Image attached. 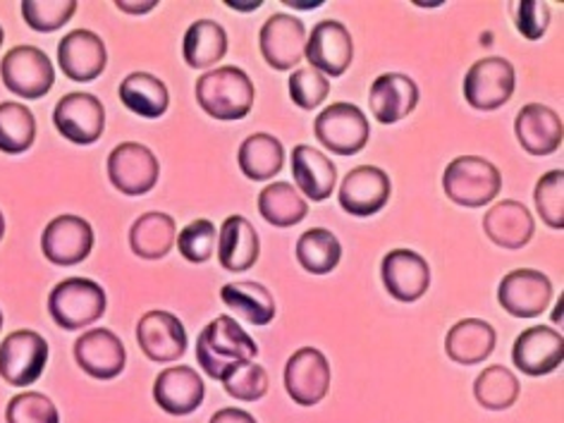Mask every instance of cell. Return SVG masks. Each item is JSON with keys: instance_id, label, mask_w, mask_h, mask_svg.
<instances>
[{"instance_id": "4316f807", "label": "cell", "mask_w": 564, "mask_h": 423, "mask_svg": "<svg viewBox=\"0 0 564 423\" xmlns=\"http://www.w3.org/2000/svg\"><path fill=\"white\" fill-rule=\"evenodd\" d=\"M259 235L242 216H230L218 232V261L230 273H242L259 261Z\"/></svg>"}, {"instance_id": "52a82bcc", "label": "cell", "mask_w": 564, "mask_h": 423, "mask_svg": "<svg viewBox=\"0 0 564 423\" xmlns=\"http://www.w3.org/2000/svg\"><path fill=\"white\" fill-rule=\"evenodd\" d=\"M314 132L321 144L337 156H355L369 144L371 127L359 106L333 104L316 118Z\"/></svg>"}, {"instance_id": "83f0119b", "label": "cell", "mask_w": 564, "mask_h": 423, "mask_svg": "<svg viewBox=\"0 0 564 423\" xmlns=\"http://www.w3.org/2000/svg\"><path fill=\"white\" fill-rule=\"evenodd\" d=\"M496 328L481 318H464L449 328L445 337L447 357L462 366H476L496 349Z\"/></svg>"}, {"instance_id": "b9f144b4", "label": "cell", "mask_w": 564, "mask_h": 423, "mask_svg": "<svg viewBox=\"0 0 564 423\" xmlns=\"http://www.w3.org/2000/svg\"><path fill=\"white\" fill-rule=\"evenodd\" d=\"M535 208H539L545 225L555 230L564 228V173L550 171L535 185Z\"/></svg>"}, {"instance_id": "1f68e13d", "label": "cell", "mask_w": 564, "mask_h": 423, "mask_svg": "<svg viewBox=\"0 0 564 423\" xmlns=\"http://www.w3.org/2000/svg\"><path fill=\"white\" fill-rule=\"evenodd\" d=\"M282 161H285V149H282L280 139L273 134H251L242 141L237 153V163L239 171L245 173V177L253 182H263L271 180L280 173Z\"/></svg>"}, {"instance_id": "277c9868", "label": "cell", "mask_w": 564, "mask_h": 423, "mask_svg": "<svg viewBox=\"0 0 564 423\" xmlns=\"http://www.w3.org/2000/svg\"><path fill=\"white\" fill-rule=\"evenodd\" d=\"M443 189L449 202L478 208L500 194L502 177L498 167L481 156H459L445 167Z\"/></svg>"}, {"instance_id": "8fae6325", "label": "cell", "mask_w": 564, "mask_h": 423, "mask_svg": "<svg viewBox=\"0 0 564 423\" xmlns=\"http://www.w3.org/2000/svg\"><path fill=\"white\" fill-rule=\"evenodd\" d=\"M553 300V282L533 268H519L507 273L498 288V302L514 318L541 316Z\"/></svg>"}, {"instance_id": "484cf974", "label": "cell", "mask_w": 564, "mask_h": 423, "mask_svg": "<svg viewBox=\"0 0 564 423\" xmlns=\"http://www.w3.org/2000/svg\"><path fill=\"white\" fill-rule=\"evenodd\" d=\"M292 177L304 196L312 202H326L335 189L337 167L314 147L300 144L292 151Z\"/></svg>"}, {"instance_id": "7402d4cb", "label": "cell", "mask_w": 564, "mask_h": 423, "mask_svg": "<svg viewBox=\"0 0 564 423\" xmlns=\"http://www.w3.org/2000/svg\"><path fill=\"white\" fill-rule=\"evenodd\" d=\"M206 398V388L202 376L192 366H175L159 373L153 383V400L165 414L187 416L202 406Z\"/></svg>"}, {"instance_id": "d590c367", "label": "cell", "mask_w": 564, "mask_h": 423, "mask_svg": "<svg viewBox=\"0 0 564 423\" xmlns=\"http://www.w3.org/2000/svg\"><path fill=\"white\" fill-rule=\"evenodd\" d=\"M36 137L34 112L24 104L6 101L0 104V151L8 156H18L32 149Z\"/></svg>"}, {"instance_id": "d6986e66", "label": "cell", "mask_w": 564, "mask_h": 423, "mask_svg": "<svg viewBox=\"0 0 564 423\" xmlns=\"http://www.w3.org/2000/svg\"><path fill=\"white\" fill-rule=\"evenodd\" d=\"M75 361L87 376L98 380H112L124 371L127 351L116 333L96 328L82 333V337L75 343Z\"/></svg>"}, {"instance_id": "f6af8a7d", "label": "cell", "mask_w": 564, "mask_h": 423, "mask_svg": "<svg viewBox=\"0 0 564 423\" xmlns=\"http://www.w3.org/2000/svg\"><path fill=\"white\" fill-rule=\"evenodd\" d=\"M210 423H257V419H253L249 412H245V409H220V412L214 414V419H210Z\"/></svg>"}, {"instance_id": "4fadbf2b", "label": "cell", "mask_w": 564, "mask_h": 423, "mask_svg": "<svg viewBox=\"0 0 564 423\" xmlns=\"http://www.w3.org/2000/svg\"><path fill=\"white\" fill-rule=\"evenodd\" d=\"M304 55L321 75L340 77L349 69L351 58H355V44H351V34L345 24L323 20L314 26L312 36L306 39Z\"/></svg>"}, {"instance_id": "c3c4849f", "label": "cell", "mask_w": 564, "mask_h": 423, "mask_svg": "<svg viewBox=\"0 0 564 423\" xmlns=\"http://www.w3.org/2000/svg\"><path fill=\"white\" fill-rule=\"evenodd\" d=\"M292 8H300V10H314V8H318L321 3H290Z\"/></svg>"}, {"instance_id": "2e32d148", "label": "cell", "mask_w": 564, "mask_h": 423, "mask_svg": "<svg viewBox=\"0 0 564 423\" xmlns=\"http://www.w3.org/2000/svg\"><path fill=\"white\" fill-rule=\"evenodd\" d=\"M261 53L265 63L285 73V69L297 67L304 58L306 48V30L304 22L278 12V15L268 18L261 26Z\"/></svg>"}, {"instance_id": "9a60e30c", "label": "cell", "mask_w": 564, "mask_h": 423, "mask_svg": "<svg viewBox=\"0 0 564 423\" xmlns=\"http://www.w3.org/2000/svg\"><path fill=\"white\" fill-rule=\"evenodd\" d=\"M44 257L55 265H77L89 257L94 249L91 225L79 216L53 218L44 235H41Z\"/></svg>"}, {"instance_id": "f907efd6", "label": "cell", "mask_w": 564, "mask_h": 423, "mask_svg": "<svg viewBox=\"0 0 564 423\" xmlns=\"http://www.w3.org/2000/svg\"><path fill=\"white\" fill-rule=\"evenodd\" d=\"M3 235H6V218L0 214V239H3Z\"/></svg>"}, {"instance_id": "f35d334b", "label": "cell", "mask_w": 564, "mask_h": 423, "mask_svg": "<svg viewBox=\"0 0 564 423\" xmlns=\"http://www.w3.org/2000/svg\"><path fill=\"white\" fill-rule=\"evenodd\" d=\"M225 392L239 402H257L268 392V373L263 366L245 361L237 364L235 369L223 378Z\"/></svg>"}, {"instance_id": "e575fe53", "label": "cell", "mask_w": 564, "mask_h": 423, "mask_svg": "<svg viewBox=\"0 0 564 423\" xmlns=\"http://www.w3.org/2000/svg\"><path fill=\"white\" fill-rule=\"evenodd\" d=\"M340 257H343L340 239L326 228H312L300 237L297 261L308 273L326 275L335 271L337 263H340Z\"/></svg>"}, {"instance_id": "8d00e7d4", "label": "cell", "mask_w": 564, "mask_h": 423, "mask_svg": "<svg viewBox=\"0 0 564 423\" xmlns=\"http://www.w3.org/2000/svg\"><path fill=\"white\" fill-rule=\"evenodd\" d=\"M474 394L476 402L484 409H490V412H505V409H510L519 398V380L510 369H505L500 364L488 366V369L478 373L474 383Z\"/></svg>"}, {"instance_id": "f546056e", "label": "cell", "mask_w": 564, "mask_h": 423, "mask_svg": "<svg viewBox=\"0 0 564 423\" xmlns=\"http://www.w3.org/2000/svg\"><path fill=\"white\" fill-rule=\"evenodd\" d=\"M223 304L232 308L237 316H242L251 326H268L275 318V300L261 282L239 280L228 282L220 290Z\"/></svg>"}, {"instance_id": "9c48e42d", "label": "cell", "mask_w": 564, "mask_h": 423, "mask_svg": "<svg viewBox=\"0 0 564 423\" xmlns=\"http://www.w3.org/2000/svg\"><path fill=\"white\" fill-rule=\"evenodd\" d=\"M514 67L505 58H484L464 77V98L476 110H498L514 94Z\"/></svg>"}, {"instance_id": "d6a6232c", "label": "cell", "mask_w": 564, "mask_h": 423, "mask_svg": "<svg viewBox=\"0 0 564 423\" xmlns=\"http://www.w3.org/2000/svg\"><path fill=\"white\" fill-rule=\"evenodd\" d=\"M182 53H185L189 67L206 69L225 58V53H228V34L214 20H196L185 34Z\"/></svg>"}, {"instance_id": "7bdbcfd3", "label": "cell", "mask_w": 564, "mask_h": 423, "mask_svg": "<svg viewBox=\"0 0 564 423\" xmlns=\"http://www.w3.org/2000/svg\"><path fill=\"white\" fill-rule=\"evenodd\" d=\"M330 94V82L326 75H321L314 67L294 69L290 77V96L292 101L304 110H314Z\"/></svg>"}, {"instance_id": "f5cc1de1", "label": "cell", "mask_w": 564, "mask_h": 423, "mask_svg": "<svg viewBox=\"0 0 564 423\" xmlns=\"http://www.w3.org/2000/svg\"><path fill=\"white\" fill-rule=\"evenodd\" d=\"M0 328H3V312H0Z\"/></svg>"}, {"instance_id": "3957f363", "label": "cell", "mask_w": 564, "mask_h": 423, "mask_svg": "<svg viewBox=\"0 0 564 423\" xmlns=\"http://www.w3.org/2000/svg\"><path fill=\"white\" fill-rule=\"evenodd\" d=\"M48 312L63 330H84L106 314V292L96 280L67 278L53 288Z\"/></svg>"}, {"instance_id": "6da1fadb", "label": "cell", "mask_w": 564, "mask_h": 423, "mask_svg": "<svg viewBox=\"0 0 564 423\" xmlns=\"http://www.w3.org/2000/svg\"><path fill=\"white\" fill-rule=\"evenodd\" d=\"M257 355L259 345L230 316L210 321L196 340V361L214 380H223L237 364L253 361Z\"/></svg>"}, {"instance_id": "4dcf8cb0", "label": "cell", "mask_w": 564, "mask_h": 423, "mask_svg": "<svg viewBox=\"0 0 564 423\" xmlns=\"http://www.w3.org/2000/svg\"><path fill=\"white\" fill-rule=\"evenodd\" d=\"M120 101L139 118L156 120L167 110L171 94L165 84L151 73H132L120 84Z\"/></svg>"}, {"instance_id": "f1b7e54d", "label": "cell", "mask_w": 564, "mask_h": 423, "mask_svg": "<svg viewBox=\"0 0 564 423\" xmlns=\"http://www.w3.org/2000/svg\"><path fill=\"white\" fill-rule=\"evenodd\" d=\"M177 239V228L173 216L151 210V214L139 216L130 230V247L139 259L159 261L171 253Z\"/></svg>"}, {"instance_id": "603a6c76", "label": "cell", "mask_w": 564, "mask_h": 423, "mask_svg": "<svg viewBox=\"0 0 564 423\" xmlns=\"http://www.w3.org/2000/svg\"><path fill=\"white\" fill-rule=\"evenodd\" d=\"M514 132L521 149L531 156H550L562 147L564 127L557 112L543 104H529L519 110Z\"/></svg>"}, {"instance_id": "7dc6e473", "label": "cell", "mask_w": 564, "mask_h": 423, "mask_svg": "<svg viewBox=\"0 0 564 423\" xmlns=\"http://www.w3.org/2000/svg\"><path fill=\"white\" fill-rule=\"evenodd\" d=\"M232 10H259L261 3H228Z\"/></svg>"}, {"instance_id": "44dd1931", "label": "cell", "mask_w": 564, "mask_h": 423, "mask_svg": "<svg viewBox=\"0 0 564 423\" xmlns=\"http://www.w3.org/2000/svg\"><path fill=\"white\" fill-rule=\"evenodd\" d=\"M58 63L63 75L73 82H94L101 77L108 63L106 44L89 30H75L58 44Z\"/></svg>"}, {"instance_id": "74e56055", "label": "cell", "mask_w": 564, "mask_h": 423, "mask_svg": "<svg viewBox=\"0 0 564 423\" xmlns=\"http://www.w3.org/2000/svg\"><path fill=\"white\" fill-rule=\"evenodd\" d=\"M77 12V0H24L22 3V18L32 26L34 32H55L63 24L73 20Z\"/></svg>"}, {"instance_id": "816d5d0a", "label": "cell", "mask_w": 564, "mask_h": 423, "mask_svg": "<svg viewBox=\"0 0 564 423\" xmlns=\"http://www.w3.org/2000/svg\"><path fill=\"white\" fill-rule=\"evenodd\" d=\"M0 46H3V26H0Z\"/></svg>"}, {"instance_id": "bcb514c9", "label": "cell", "mask_w": 564, "mask_h": 423, "mask_svg": "<svg viewBox=\"0 0 564 423\" xmlns=\"http://www.w3.org/2000/svg\"><path fill=\"white\" fill-rule=\"evenodd\" d=\"M118 10L130 12V15H144V12H151L159 3L156 0H147V3H130V0H118Z\"/></svg>"}, {"instance_id": "7a4b0ae2", "label": "cell", "mask_w": 564, "mask_h": 423, "mask_svg": "<svg viewBox=\"0 0 564 423\" xmlns=\"http://www.w3.org/2000/svg\"><path fill=\"white\" fill-rule=\"evenodd\" d=\"M196 101L210 118L232 122L249 116L253 101H257V89L245 69L225 65L199 77Z\"/></svg>"}, {"instance_id": "30bf717a", "label": "cell", "mask_w": 564, "mask_h": 423, "mask_svg": "<svg viewBox=\"0 0 564 423\" xmlns=\"http://www.w3.org/2000/svg\"><path fill=\"white\" fill-rule=\"evenodd\" d=\"M53 122L67 141L89 147L106 130V108L94 94L75 91L63 96L53 110Z\"/></svg>"}, {"instance_id": "ab89813d", "label": "cell", "mask_w": 564, "mask_h": 423, "mask_svg": "<svg viewBox=\"0 0 564 423\" xmlns=\"http://www.w3.org/2000/svg\"><path fill=\"white\" fill-rule=\"evenodd\" d=\"M8 423H61L58 406L41 392H20L8 402Z\"/></svg>"}, {"instance_id": "ee69618b", "label": "cell", "mask_w": 564, "mask_h": 423, "mask_svg": "<svg viewBox=\"0 0 564 423\" xmlns=\"http://www.w3.org/2000/svg\"><path fill=\"white\" fill-rule=\"evenodd\" d=\"M550 24V8L539 0H521L517 6V30L529 41H539Z\"/></svg>"}, {"instance_id": "836d02e7", "label": "cell", "mask_w": 564, "mask_h": 423, "mask_svg": "<svg viewBox=\"0 0 564 423\" xmlns=\"http://www.w3.org/2000/svg\"><path fill=\"white\" fill-rule=\"evenodd\" d=\"M259 210L275 228H292L306 218L308 206L290 182H273L259 194Z\"/></svg>"}, {"instance_id": "cb8c5ba5", "label": "cell", "mask_w": 564, "mask_h": 423, "mask_svg": "<svg viewBox=\"0 0 564 423\" xmlns=\"http://www.w3.org/2000/svg\"><path fill=\"white\" fill-rule=\"evenodd\" d=\"M371 112L378 122L394 124L404 120L419 104V87L412 77L400 73L380 75L371 84Z\"/></svg>"}, {"instance_id": "ba28073f", "label": "cell", "mask_w": 564, "mask_h": 423, "mask_svg": "<svg viewBox=\"0 0 564 423\" xmlns=\"http://www.w3.org/2000/svg\"><path fill=\"white\" fill-rule=\"evenodd\" d=\"M108 177L124 196H144L159 185L161 165L149 147L124 141L110 151Z\"/></svg>"}, {"instance_id": "5bb4252c", "label": "cell", "mask_w": 564, "mask_h": 423, "mask_svg": "<svg viewBox=\"0 0 564 423\" xmlns=\"http://www.w3.org/2000/svg\"><path fill=\"white\" fill-rule=\"evenodd\" d=\"M390 194L392 185L386 171H380L376 165H359L345 177L337 199H340L343 210H347L349 216L369 218L386 208Z\"/></svg>"}, {"instance_id": "d4e9b609", "label": "cell", "mask_w": 564, "mask_h": 423, "mask_svg": "<svg viewBox=\"0 0 564 423\" xmlns=\"http://www.w3.org/2000/svg\"><path fill=\"white\" fill-rule=\"evenodd\" d=\"M484 230L492 245L502 249H521L535 232L533 216L519 202H500L484 216Z\"/></svg>"}, {"instance_id": "e0dca14e", "label": "cell", "mask_w": 564, "mask_h": 423, "mask_svg": "<svg viewBox=\"0 0 564 423\" xmlns=\"http://www.w3.org/2000/svg\"><path fill=\"white\" fill-rule=\"evenodd\" d=\"M380 275L390 297L398 302H416L431 288V265L412 249H394L380 263Z\"/></svg>"}, {"instance_id": "5b68a950", "label": "cell", "mask_w": 564, "mask_h": 423, "mask_svg": "<svg viewBox=\"0 0 564 423\" xmlns=\"http://www.w3.org/2000/svg\"><path fill=\"white\" fill-rule=\"evenodd\" d=\"M0 77H3L8 91L24 98V101H36L53 89L55 69L41 48L18 46L6 53L3 63H0Z\"/></svg>"}, {"instance_id": "ffe728a7", "label": "cell", "mask_w": 564, "mask_h": 423, "mask_svg": "<svg viewBox=\"0 0 564 423\" xmlns=\"http://www.w3.org/2000/svg\"><path fill=\"white\" fill-rule=\"evenodd\" d=\"M564 359V337L560 330L547 326H533L521 333L512 349V361L521 373L547 376L553 373Z\"/></svg>"}, {"instance_id": "7c38bea8", "label": "cell", "mask_w": 564, "mask_h": 423, "mask_svg": "<svg viewBox=\"0 0 564 423\" xmlns=\"http://www.w3.org/2000/svg\"><path fill=\"white\" fill-rule=\"evenodd\" d=\"M285 388L292 402L300 406H316L330 388V364L321 349L302 347L294 351L285 366Z\"/></svg>"}, {"instance_id": "681fc988", "label": "cell", "mask_w": 564, "mask_h": 423, "mask_svg": "<svg viewBox=\"0 0 564 423\" xmlns=\"http://www.w3.org/2000/svg\"><path fill=\"white\" fill-rule=\"evenodd\" d=\"M553 321H555V323H562V300H560V304L555 306V314H553Z\"/></svg>"}, {"instance_id": "ac0fdd59", "label": "cell", "mask_w": 564, "mask_h": 423, "mask_svg": "<svg viewBox=\"0 0 564 423\" xmlns=\"http://www.w3.org/2000/svg\"><path fill=\"white\" fill-rule=\"evenodd\" d=\"M137 343L151 361L167 364L187 351V330L171 312H147L137 323Z\"/></svg>"}, {"instance_id": "8992f818", "label": "cell", "mask_w": 564, "mask_h": 423, "mask_svg": "<svg viewBox=\"0 0 564 423\" xmlns=\"http://www.w3.org/2000/svg\"><path fill=\"white\" fill-rule=\"evenodd\" d=\"M48 345L34 330L10 333L0 345V378L12 388H30L44 376Z\"/></svg>"}, {"instance_id": "60d3db41", "label": "cell", "mask_w": 564, "mask_h": 423, "mask_svg": "<svg viewBox=\"0 0 564 423\" xmlns=\"http://www.w3.org/2000/svg\"><path fill=\"white\" fill-rule=\"evenodd\" d=\"M216 239V225L206 218H199L182 228V232L177 235V249L189 263H206L214 257Z\"/></svg>"}]
</instances>
